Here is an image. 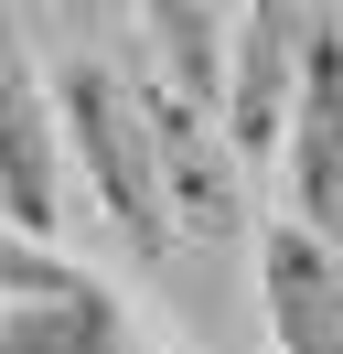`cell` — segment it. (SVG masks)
Masks as SVG:
<instances>
[{
    "label": "cell",
    "mask_w": 343,
    "mask_h": 354,
    "mask_svg": "<svg viewBox=\"0 0 343 354\" xmlns=\"http://www.w3.org/2000/svg\"><path fill=\"white\" fill-rule=\"evenodd\" d=\"M54 108H64V140H75V161H86V183H97L107 225H118L140 258H172L183 172H172L161 140H150L140 86H129L118 65H97V54H75V65H54Z\"/></svg>",
    "instance_id": "6da1fadb"
},
{
    "label": "cell",
    "mask_w": 343,
    "mask_h": 354,
    "mask_svg": "<svg viewBox=\"0 0 343 354\" xmlns=\"http://www.w3.org/2000/svg\"><path fill=\"white\" fill-rule=\"evenodd\" d=\"M311 32H322L311 0H247L236 54H225V140H236L247 161L290 129V108H300V65H311Z\"/></svg>",
    "instance_id": "7a4b0ae2"
},
{
    "label": "cell",
    "mask_w": 343,
    "mask_h": 354,
    "mask_svg": "<svg viewBox=\"0 0 343 354\" xmlns=\"http://www.w3.org/2000/svg\"><path fill=\"white\" fill-rule=\"evenodd\" d=\"M257 290H268V344L279 354H343V258H333V236H311L300 215L268 225Z\"/></svg>",
    "instance_id": "3957f363"
},
{
    "label": "cell",
    "mask_w": 343,
    "mask_h": 354,
    "mask_svg": "<svg viewBox=\"0 0 343 354\" xmlns=\"http://www.w3.org/2000/svg\"><path fill=\"white\" fill-rule=\"evenodd\" d=\"M290 161H300V225L343 236V32H311L300 65V108H290Z\"/></svg>",
    "instance_id": "277c9868"
},
{
    "label": "cell",
    "mask_w": 343,
    "mask_h": 354,
    "mask_svg": "<svg viewBox=\"0 0 343 354\" xmlns=\"http://www.w3.org/2000/svg\"><path fill=\"white\" fill-rule=\"evenodd\" d=\"M54 86H43L33 65L11 54V108H0V172H11V236H54V215H64V183H54Z\"/></svg>",
    "instance_id": "5b68a950"
},
{
    "label": "cell",
    "mask_w": 343,
    "mask_h": 354,
    "mask_svg": "<svg viewBox=\"0 0 343 354\" xmlns=\"http://www.w3.org/2000/svg\"><path fill=\"white\" fill-rule=\"evenodd\" d=\"M140 22H150V54H161L172 108H204V97H225V54H214L204 0H140Z\"/></svg>",
    "instance_id": "8992f818"
}]
</instances>
